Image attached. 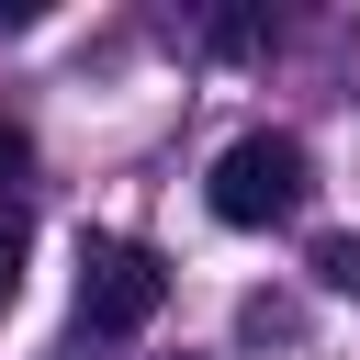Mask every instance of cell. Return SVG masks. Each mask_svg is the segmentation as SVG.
I'll list each match as a JSON object with an SVG mask.
<instances>
[{
	"mask_svg": "<svg viewBox=\"0 0 360 360\" xmlns=\"http://www.w3.org/2000/svg\"><path fill=\"white\" fill-rule=\"evenodd\" d=\"M202 202H214V225H292V214L315 202V158H304L292 135H236V146L214 158Z\"/></svg>",
	"mask_w": 360,
	"mask_h": 360,
	"instance_id": "1",
	"label": "cell"
},
{
	"mask_svg": "<svg viewBox=\"0 0 360 360\" xmlns=\"http://www.w3.org/2000/svg\"><path fill=\"white\" fill-rule=\"evenodd\" d=\"M158 304H169V270L135 236H90L79 248V326L90 338H135V326H158Z\"/></svg>",
	"mask_w": 360,
	"mask_h": 360,
	"instance_id": "2",
	"label": "cell"
},
{
	"mask_svg": "<svg viewBox=\"0 0 360 360\" xmlns=\"http://www.w3.org/2000/svg\"><path fill=\"white\" fill-rule=\"evenodd\" d=\"M22 259H34V225H22V202H0V304L22 292Z\"/></svg>",
	"mask_w": 360,
	"mask_h": 360,
	"instance_id": "3",
	"label": "cell"
},
{
	"mask_svg": "<svg viewBox=\"0 0 360 360\" xmlns=\"http://www.w3.org/2000/svg\"><path fill=\"white\" fill-rule=\"evenodd\" d=\"M315 281H326V292H360V236H326V248H315Z\"/></svg>",
	"mask_w": 360,
	"mask_h": 360,
	"instance_id": "4",
	"label": "cell"
},
{
	"mask_svg": "<svg viewBox=\"0 0 360 360\" xmlns=\"http://www.w3.org/2000/svg\"><path fill=\"white\" fill-rule=\"evenodd\" d=\"M34 169V146H22V124H0V202H11V180Z\"/></svg>",
	"mask_w": 360,
	"mask_h": 360,
	"instance_id": "5",
	"label": "cell"
}]
</instances>
